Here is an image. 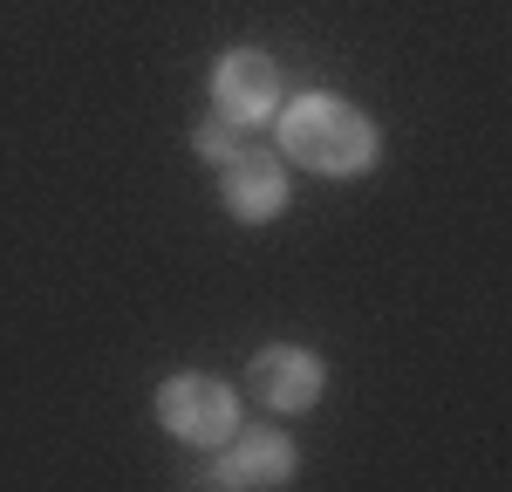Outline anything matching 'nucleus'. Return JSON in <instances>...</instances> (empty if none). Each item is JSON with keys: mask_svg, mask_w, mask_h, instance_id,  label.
Returning <instances> with one entry per match:
<instances>
[{"mask_svg": "<svg viewBox=\"0 0 512 492\" xmlns=\"http://www.w3.org/2000/svg\"><path fill=\"white\" fill-rule=\"evenodd\" d=\"M280 151L321 178H349L376 158V123L342 96H301L294 110H280Z\"/></svg>", "mask_w": 512, "mask_h": 492, "instance_id": "f257e3e1", "label": "nucleus"}, {"mask_svg": "<svg viewBox=\"0 0 512 492\" xmlns=\"http://www.w3.org/2000/svg\"><path fill=\"white\" fill-rule=\"evenodd\" d=\"M158 424L185 445H226L239 431V397L219 376H171L158 390Z\"/></svg>", "mask_w": 512, "mask_h": 492, "instance_id": "f03ea898", "label": "nucleus"}, {"mask_svg": "<svg viewBox=\"0 0 512 492\" xmlns=\"http://www.w3.org/2000/svg\"><path fill=\"white\" fill-rule=\"evenodd\" d=\"M212 103H219L226 123L274 117L280 110V69L260 48H233V55H219V69H212Z\"/></svg>", "mask_w": 512, "mask_h": 492, "instance_id": "7ed1b4c3", "label": "nucleus"}, {"mask_svg": "<svg viewBox=\"0 0 512 492\" xmlns=\"http://www.w3.org/2000/svg\"><path fill=\"white\" fill-rule=\"evenodd\" d=\"M246 383L267 410H308L321 397V363L315 349H294V342H274L246 363Z\"/></svg>", "mask_w": 512, "mask_h": 492, "instance_id": "20e7f679", "label": "nucleus"}, {"mask_svg": "<svg viewBox=\"0 0 512 492\" xmlns=\"http://www.w3.org/2000/svg\"><path fill=\"white\" fill-rule=\"evenodd\" d=\"M294 479V445L280 431H233L226 458L205 472V486H287Z\"/></svg>", "mask_w": 512, "mask_h": 492, "instance_id": "39448f33", "label": "nucleus"}, {"mask_svg": "<svg viewBox=\"0 0 512 492\" xmlns=\"http://www.w3.org/2000/svg\"><path fill=\"white\" fill-rule=\"evenodd\" d=\"M219 171H226V212L239 226H260L287 205V171H280L274 151H233Z\"/></svg>", "mask_w": 512, "mask_h": 492, "instance_id": "423d86ee", "label": "nucleus"}, {"mask_svg": "<svg viewBox=\"0 0 512 492\" xmlns=\"http://www.w3.org/2000/svg\"><path fill=\"white\" fill-rule=\"evenodd\" d=\"M239 123H226V117H212L205 130H198V158H212V164H226L239 151V137H233Z\"/></svg>", "mask_w": 512, "mask_h": 492, "instance_id": "0eeeda50", "label": "nucleus"}]
</instances>
